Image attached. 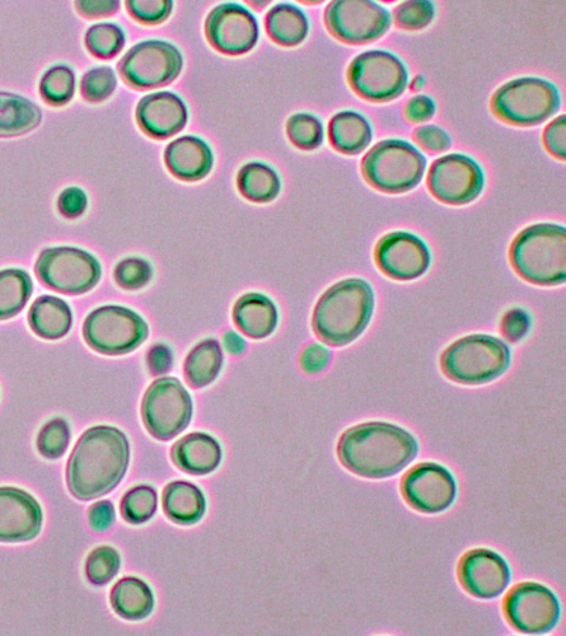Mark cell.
I'll return each mask as SVG.
<instances>
[{
	"label": "cell",
	"mask_w": 566,
	"mask_h": 636,
	"mask_svg": "<svg viewBox=\"0 0 566 636\" xmlns=\"http://www.w3.org/2000/svg\"><path fill=\"white\" fill-rule=\"evenodd\" d=\"M266 30L276 43L292 47L306 39L309 23L305 13L292 4L282 3L266 16Z\"/></svg>",
	"instance_id": "obj_30"
},
{
	"label": "cell",
	"mask_w": 566,
	"mask_h": 636,
	"mask_svg": "<svg viewBox=\"0 0 566 636\" xmlns=\"http://www.w3.org/2000/svg\"><path fill=\"white\" fill-rule=\"evenodd\" d=\"M172 458L180 470L203 475L217 469L222 461V448L207 434L193 433L175 444Z\"/></svg>",
	"instance_id": "obj_23"
},
{
	"label": "cell",
	"mask_w": 566,
	"mask_h": 636,
	"mask_svg": "<svg viewBox=\"0 0 566 636\" xmlns=\"http://www.w3.org/2000/svg\"><path fill=\"white\" fill-rule=\"evenodd\" d=\"M224 344H226V348L230 351L231 354H241V351L246 347L244 341L234 333L226 334Z\"/></svg>",
	"instance_id": "obj_53"
},
{
	"label": "cell",
	"mask_w": 566,
	"mask_h": 636,
	"mask_svg": "<svg viewBox=\"0 0 566 636\" xmlns=\"http://www.w3.org/2000/svg\"><path fill=\"white\" fill-rule=\"evenodd\" d=\"M427 161L413 144L402 140L378 143L363 161V175L383 193H404L423 180Z\"/></svg>",
	"instance_id": "obj_6"
},
{
	"label": "cell",
	"mask_w": 566,
	"mask_h": 636,
	"mask_svg": "<svg viewBox=\"0 0 566 636\" xmlns=\"http://www.w3.org/2000/svg\"><path fill=\"white\" fill-rule=\"evenodd\" d=\"M288 135L294 147L312 151L322 143L323 126L315 116L298 114L288 120Z\"/></svg>",
	"instance_id": "obj_38"
},
{
	"label": "cell",
	"mask_w": 566,
	"mask_h": 636,
	"mask_svg": "<svg viewBox=\"0 0 566 636\" xmlns=\"http://www.w3.org/2000/svg\"><path fill=\"white\" fill-rule=\"evenodd\" d=\"M121 568L118 551L112 547L101 546L92 550L86 563L87 578L92 584H105L116 576Z\"/></svg>",
	"instance_id": "obj_37"
},
{
	"label": "cell",
	"mask_w": 566,
	"mask_h": 636,
	"mask_svg": "<svg viewBox=\"0 0 566 636\" xmlns=\"http://www.w3.org/2000/svg\"><path fill=\"white\" fill-rule=\"evenodd\" d=\"M70 443L68 424L63 419H54L47 423L37 437V447L47 458H59L67 451Z\"/></svg>",
	"instance_id": "obj_39"
},
{
	"label": "cell",
	"mask_w": 566,
	"mask_h": 636,
	"mask_svg": "<svg viewBox=\"0 0 566 636\" xmlns=\"http://www.w3.org/2000/svg\"><path fill=\"white\" fill-rule=\"evenodd\" d=\"M165 161L168 170L177 179L196 181L203 179L212 170L213 154L203 140L184 137L168 144Z\"/></svg>",
	"instance_id": "obj_22"
},
{
	"label": "cell",
	"mask_w": 566,
	"mask_h": 636,
	"mask_svg": "<svg viewBox=\"0 0 566 636\" xmlns=\"http://www.w3.org/2000/svg\"><path fill=\"white\" fill-rule=\"evenodd\" d=\"M485 186L483 171L470 157L449 154L430 167L428 187L442 203L463 205L479 198Z\"/></svg>",
	"instance_id": "obj_15"
},
{
	"label": "cell",
	"mask_w": 566,
	"mask_h": 636,
	"mask_svg": "<svg viewBox=\"0 0 566 636\" xmlns=\"http://www.w3.org/2000/svg\"><path fill=\"white\" fill-rule=\"evenodd\" d=\"M41 112L26 98L0 92V137H17L40 124Z\"/></svg>",
	"instance_id": "obj_29"
},
{
	"label": "cell",
	"mask_w": 566,
	"mask_h": 636,
	"mask_svg": "<svg viewBox=\"0 0 566 636\" xmlns=\"http://www.w3.org/2000/svg\"><path fill=\"white\" fill-rule=\"evenodd\" d=\"M329 351L320 347V345L312 344L303 351L301 357V367L307 373H317L326 368L329 364Z\"/></svg>",
	"instance_id": "obj_48"
},
{
	"label": "cell",
	"mask_w": 566,
	"mask_h": 636,
	"mask_svg": "<svg viewBox=\"0 0 566 636\" xmlns=\"http://www.w3.org/2000/svg\"><path fill=\"white\" fill-rule=\"evenodd\" d=\"M148 336V327L137 313L120 306L97 308L84 322V339L91 348L121 355L138 348Z\"/></svg>",
	"instance_id": "obj_8"
},
{
	"label": "cell",
	"mask_w": 566,
	"mask_h": 636,
	"mask_svg": "<svg viewBox=\"0 0 566 636\" xmlns=\"http://www.w3.org/2000/svg\"><path fill=\"white\" fill-rule=\"evenodd\" d=\"M156 491L148 485L135 486L125 495L123 504H121L123 517L135 525L149 521L156 512Z\"/></svg>",
	"instance_id": "obj_35"
},
{
	"label": "cell",
	"mask_w": 566,
	"mask_h": 636,
	"mask_svg": "<svg viewBox=\"0 0 566 636\" xmlns=\"http://www.w3.org/2000/svg\"><path fill=\"white\" fill-rule=\"evenodd\" d=\"M238 189L248 200L268 203L279 194L280 181L273 168L262 163H250L238 175Z\"/></svg>",
	"instance_id": "obj_32"
},
{
	"label": "cell",
	"mask_w": 566,
	"mask_h": 636,
	"mask_svg": "<svg viewBox=\"0 0 566 636\" xmlns=\"http://www.w3.org/2000/svg\"><path fill=\"white\" fill-rule=\"evenodd\" d=\"M76 91V76L68 67L58 65L45 74L40 92L51 105H64L72 100Z\"/></svg>",
	"instance_id": "obj_34"
},
{
	"label": "cell",
	"mask_w": 566,
	"mask_h": 636,
	"mask_svg": "<svg viewBox=\"0 0 566 636\" xmlns=\"http://www.w3.org/2000/svg\"><path fill=\"white\" fill-rule=\"evenodd\" d=\"M544 142L551 154H554V156L561 158V161H565L566 119L564 115H561L559 118L552 120L551 124L546 126Z\"/></svg>",
	"instance_id": "obj_45"
},
{
	"label": "cell",
	"mask_w": 566,
	"mask_h": 636,
	"mask_svg": "<svg viewBox=\"0 0 566 636\" xmlns=\"http://www.w3.org/2000/svg\"><path fill=\"white\" fill-rule=\"evenodd\" d=\"M205 31L210 43L226 54H244L259 41V23L236 3L215 8L210 13Z\"/></svg>",
	"instance_id": "obj_17"
},
{
	"label": "cell",
	"mask_w": 566,
	"mask_h": 636,
	"mask_svg": "<svg viewBox=\"0 0 566 636\" xmlns=\"http://www.w3.org/2000/svg\"><path fill=\"white\" fill-rule=\"evenodd\" d=\"M530 329V317L520 308H513L503 317L502 333L512 343H517Z\"/></svg>",
	"instance_id": "obj_46"
},
{
	"label": "cell",
	"mask_w": 566,
	"mask_h": 636,
	"mask_svg": "<svg viewBox=\"0 0 566 636\" xmlns=\"http://www.w3.org/2000/svg\"><path fill=\"white\" fill-rule=\"evenodd\" d=\"M115 521L114 505L108 503V500H101L91 507L88 512V522L93 531L101 532L106 531L108 527L112 526Z\"/></svg>",
	"instance_id": "obj_49"
},
{
	"label": "cell",
	"mask_w": 566,
	"mask_h": 636,
	"mask_svg": "<svg viewBox=\"0 0 566 636\" xmlns=\"http://www.w3.org/2000/svg\"><path fill=\"white\" fill-rule=\"evenodd\" d=\"M326 23L337 39L363 44L380 39L391 18L386 9L368 0H340L326 9Z\"/></svg>",
	"instance_id": "obj_13"
},
{
	"label": "cell",
	"mask_w": 566,
	"mask_h": 636,
	"mask_svg": "<svg viewBox=\"0 0 566 636\" xmlns=\"http://www.w3.org/2000/svg\"><path fill=\"white\" fill-rule=\"evenodd\" d=\"M148 365L154 376H163L172 368V354L165 345H156L148 355Z\"/></svg>",
	"instance_id": "obj_51"
},
{
	"label": "cell",
	"mask_w": 566,
	"mask_h": 636,
	"mask_svg": "<svg viewBox=\"0 0 566 636\" xmlns=\"http://www.w3.org/2000/svg\"><path fill=\"white\" fill-rule=\"evenodd\" d=\"M72 310L62 298L43 296L37 298L29 313L32 330L41 339L59 340L72 327Z\"/></svg>",
	"instance_id": "obj_25"
},
{
	"label": "cell",
	"mask_w": 566,
	"mask_h": 636,
	"mask_svg": "<svg viewBox=\"0 0 566 636\" xmlns=\"http://www.w3.org/2000/svg\"><path fill=\"white\" fill-rule=\"evenodd\" d=\"M180 51L165 41H143L125 55L120 68L124 78L134 87L153 88L165 86L179 76Z\"/></svg>",
	"instance_id": "obj_14"
},
{
	"label": "cell",
	"mask_w": 566,
	"mask_h": 636,
	"mask_svg": "<svg viewBox=\"0 0 566 636\" xmlns=\"http://www.w3.org/2000/svg\"><path fill=\"white\" fill-rule=\"evenodd\" d=\"M125 43V36L118 26L100 23L87 31L86 44L93 55L112 59L118 54Z\"/></svg>",
	"instance_id": "obj_36"
},
{
	"label": "cell",
	"mask_w": 566,
	"mask_h": 636,
	"mask_svg": "<svg viewBox=\"0 0 566 636\" xmlns=\"http://www.w3.org/2000/svg\"><path fill=\"white\" fill-rule=\"evenodd\" d=\"M115 86L116 78L111 68H93L83 78V97L90 102H101L114 92Z\"/></svg>",
	"instance_id": "obj_40"
},
{
	"label": "cell",
	"mask_w": 566,
	"mask_h": 636,
	"mask_svg": "<svg viewBox=\"0 0 566 636\" xmlns=\"http://www.w3.org/2000/svg\"><path fill=\"white\" fill-rule=\"evenodd\" d=\"M510 569L502 556L488 549L467 551L460 563L462 587L477 598L499 597L510 583Z\"/></svg>",
	"instance_id": "obj_19"
},
{
	"label": "cell",
	"mask_w": 566,
	"mask_h": 636,
	"mask_svg": "<svg viewBox=\"0 0 566 636\" xmlns=\"http://www.w3.org/2000/svg\"><path fill=\"white\" fill-rule=\"evenodd\" d=\"M378 268L392 279L411 280L427 272L430 255L419 238L406 232H392L378 242Z\"/></svg>",
	"instance_id": "obj_18"
},
{
	"label": "cell",
	"mask_w": 566,
	"mask_h": 636,
	"mask_svg": "<svg viewBox=\"0 0 566 636\" xmlns=\"http://www.w3.org/2000/svg\"><path fill=\"white\" fill-rule=\"evenodd\" d=\"M401 491L416 511L439 513L451 507L457 488L451 472L433 462H424L406 472Z\"/></svg>",
	"instance_id": "obj_16"
},
{
	"label": "cell",
	"mask_w": 566,
	"mask_h": 636,
	"mask_svg": "<svg viewBox=\"0 0 566 636\" xmlns=\"http://www.w3.org/2000/svg\"><path fill=\"white\" fill-rule=\"evenodd\" d=\"M505 619L518 633H549L559 620V602L554 593L541 584L523 583L505 597Z\"/></svg>",
	"instance_id": "obj_12"
},
{
	"label": "cell",
	"mask_w": 566,
	"mask_h": 636,
	"mask_svg": "<svg viewBox=\"0 0 566 636\" xmlns=\"http://www.w3.org/2000/svg\"><path fill=\"white\" fill-rule=\"evenodd\" d=\"M374 293L362 279H348L327 290L313 311V330L334 347L352 343L372 318Z\"/></svg>",
	"instance_id": "obj_3"
},
{
	"label": "cell",
	"mask_w": 566,
	"mask_h": 636,
	"mask_svg": "<svg viewBox=\"0 0 566 636\" xmlns=\"http://www.w3.org/2000/svg\"><path fill=\"white\" fill-rule=\"evenodd\" d=\"M559 93L551 82L540 78H520L505 84L494 93L491 107L508 124H541L559 110Z\"/></svg>",
	"instance_id": "obj_7"
},
{
	"label": "cell",
	"mask_w": 566,
	"mask_h": 636,
	"mask_svg": "<svg viewBox=\"0 0 566 636\" xmlns=\"http://www.w3.org/2000/svg\"><path fill=\"white\" fill-rule=\"evenodd\" d=\"M129 465V443L123 432L110 425L88 430L70 457L67 484L77 499L102 497L124 479Z\"/></svg>",
	"instance_id": "obj_1"
},
{
	"label": "cell",
	"mask_w": 566,
	"mask_h": 636,
	"mask_svg": "<svg viewBox=\"0 0 566 636\" xmlns=\"http://www.w3.org/2000/svg\"><path fill=\"white\" fill-rule=\"evenodd\" d=\"M29 275L18 269L0 272V320H8L23 310L32 294Z\"/></svg>",
	"instance_id": "obj_33"
},
{
	"label": "cell",
	"mask_w": 566,
	"mask_h": 636,
	"mask_svg": "<svg viewBox=\"0 0 566 636\" xmlns=\"http://www.w3.org/2000/svg\"><path fill=\"white\" fill-rule=\"evenodd\" d=\"M405 114L406 118L414 122V124H420V122L432 118L435 114V104L430 98L418 96L408 102Z\"/></svg>",
	"instance_id": "obj_50"
},
{
	"label": "cell",
	"mask_w": 566,
	"mask_h": 636,
	"mask_svg": "<svg viewBox=\"0 0 566 636\" xmlns=\"http://www.w3.org/2000/svg\"><path fill=\"white\" fill-rule=\"evenodd\" d=\"M126 8L130 15L137 17L138 21L154 25V23H161L165 21L168 13L172 11V2H165V0H159V2H128Z\"/></svg>",
	"instance_id": "obj_43"
},
{
	"label": "cell",
	"mask_w": 566,
	"mask_h": 636,
	"mask_svg": "<svg viewBox=\"0 0 566 636\" xmlns=\"http://www.w3.org/2000/svg\"><path fill=\"white\" fill-rule=\"evenodd\" d=\"M232 316L238 330L255 340L273 334L278 325L275 304L256 293L242 296L234 307Z\"/></svg>",
	"instance_id": "obj_24"
},
{
	"label": "cell",
	"mask_w": 566,
	"mask_h": 636,
	"mask_svg": "<svg viewBox=\"0 0 566 636\" xmlns=\"http://www.w3.org/2000/svg\"><path fill=\"white\" fill-rule=\"evenodd\" d=\"M330 142L339 152L357 154L372 142V128L366 118L355 112H340L330 122Z\"/></svg>",
	"instance_id": "obj_27"
},
{
	"label": "cell",
	"mask_w": 566,
	"mask_h": 636,
	"mask_svg": "<svg viewBox=\"0 0 566 636\" xmlns=\"http://www.w3.org/2000/svg\"><path fill=\"white\" fill-rule=\"evenodd\" d=\"M87 204V195L76 187L64 190L59 199V209L65 218H78L79 215L86 212Z\"/></svg>",
	"instance_id": "obj_47"
},
{
	"label": "cell",
	"mask_w": 566,
	"mask_h": 636,
	"mask_svg": "<svg viewBox=\"0 0 566 636\" xmlns=\"http://www.w3.org/2000/svg\"><path fill=\"white\" fill-rule=\"evenodd\" d=\"M152 278V268L147 260L130 258L121 262L115 269V280L125 289L143 288Z\"/></svg>",
	"instance_id": "obj_42"
},
{
	"label": "cell",
	"mask_w": 566,
	"mask_h": 636,
	"mask_svg": "<svg viewBox=\"0 0 566 636\" xmlns=\"http://www.w3.org/2000/svg\"><path fill=\"white\" fill-rule=\"evenodd\" d=\"M223 367V351L217 341L205 340L189 354L185 364L187 382L193 387L210 385Z\"/></svg>",
	"instance_id": "obj_31"
},
{
	"label": "cell",
	"mask_w": 566,
	"mask_h": 636,
	"mask_svg": "<svg viewBox=\"0 0 566 636\" xmlns=\"http://www.w3.org/2000/svg\"><path fill=\"white\" fill-rule=\"evenodd\" d=\"M76 7L84 16H108L114 15L118 2H78Z\"/></svg>",
	"instance_id": "obj_52"
},
{
	"label": "cell",
	"mask_w": 566,
	"mask_h": 636,
	"mask_svg": "<svg viewBox=\"0 0 566 636\" xmlns=\"http://www.w3.org/2000/svg\"><path fill=\"white\" fill-rule=\"evenodd\" d=\"M111 602L114 610L126 620H142L153 610L151 588L137 577L120 580L112 588Z\"/></svg>",
	"instance_id": "obj_28"
},
{
	"label": "cell",
	"mask_w": 566,
	"mask_h": 636,
	"mask_svg": "<svg viewBox=\"0 0 566 636\" xmlns=\"http://www.w3.org/2000/svg\"><path fill=\"white\" fill-rule=\"evenodd\" d=\"M414 138L429 153H442L451 148V139L438 126H423L415 130Z\"/></svg>",
	"instance_id": "obj_44"
},
{
	"label": "cell",
	"mask_w": 566,
	"mask_h": 636,
	"mask_svg": "<svg viewBox=\"0 0 566 636\" xmlns=\"http://www.w3.org/2000/svg\"><path fill=\"white\" fill-rule=\"evenodd\" d=\"M193 405L189 392L175 378L154 381L142 402V418L152 436L171 440L190 423Z\"/></svg>",
	"instance_id": "obj_9"
},
{
	"label": "cell",
	"mask_w": 566,
	"mask_h": 636,
	"mask_svg": "<svg viewBox=\"0 0 566 636\" xmlns=\"http://www.w3.org/2000/svg\"><path fill=\"white\" fill-rule=\"evenodd\" d=\"M137 119L149 137L165 139L185 128L187 110L175 93L156 92L139 102Z\"/></svg>",
	"instance_id": "obj_21"
},
{
	"label": "cell",
	"mask_w": 566,
	"mask_h": 636,
	"mask_svg": "<svg viewBox=\"0 0 566 636\" xmlns=\"http://www.w3.org/2000/svg\"><path fill=\"white\" fill-rule=\"evenodd\" d=\"M341 465L364 479L399 474L418 455L413 434L399 425L373 422L345 430L337 446Z\"/></svg>",
	"instance_id": "obj_2"
},
{
	"label": "cell",
	"mask_w": 566,
	"mask_h": 636,
	"mask_svg": "<svg viewBox=\"0 0 566 636\" xmlns=\"http://www.w3.org/2000/svg\"><path fill=\"white\" fill-rule=\"evenodd\" d=\"M355 92L369 101H391L404 92L408 84L405 65L386 51H367L353 60L349 68Z\"/></svg>",
	"instance_id": "obj_11"
},
{
	"label": "cell",
	"mask_w": 566,
	"mask_h": 636,
	"mask_svg": "<svg viewBox=\"0 0 566 636\" xmlns=\"http://www.w3.org/2000/svg\"><path fill=\"white\" fill-rule=\"evenodd\" d=\"M435 16L430 2H405L395 9L397 25L406 30H419L427 27Z\"/></svg>",
	"instance_id": "obj_41"
},
{
	"label": "cell",
	"mask_w": 566,
	"mask_h": 636,
	"mask_svg": "<svg viewBox=\"0 0 566 636\" xmlns=\"http://www.w3.org/2000/svg\"><path fill=\"white\" fill-rule=\"evenodd\" d=\"M36 272L47 288L64 294H81L101 278L97 259L76 247H53L41 252Z\"/></svg>",
	"instance_id": "obj_10"
},
{
	"label": "cell",
	"mask_w": 566,
	"mask_h": 636,
	"mask_svg": "<svg viewBox=\"0 0 566 636\" xmlns=\"http://www.w3.org/2000/svg\"><path fill=\"white\" fill-rule=\"evenodd\" d=\"M513 268L527 282L554 287L566 279V231L552 224L528 227L510 251Z\"/></svg>",
	"instance_id": "obj_4"
},
{
	"label": "cell",
	"mask_w": 566,
	"mask_h": 636,
	"mask_svg": "<svg viewBox=\"0 0 566 636\" xmlns=\"http://www.w3.org/2000/svg\"><path fill=\"white\" fill-rule=\"evenodd\" d=\"M40 505L30 494L12 486L0 488V542H26L39 535Z\"/></svg>",
	"instance_id": "obj_20"
},
{
	"label": "cell",
	"mask_w": 566,
	"mask_h": 636,
	"mask_svg": "<svg viewBox=\"0 0 566 636\" xmlns=\"http://www.w3.org/2000/svg\"><path fill=\"white\" fill-rule=\"evenodd\" d=\"M507 345L494 336L477 334L457 340L444 351V376L463 385H480L503 376L510 365Z\"/></svg>",
	"instance_id": "obj_5"
},
{
	"label": "cell",
	"mask_w": 566,
	"mask_h": 636,
	"mask_svg": "<svg viewBox=\"0 0 566 636\" xmlns=\"http://www.w3.org/2000/svg\"><path fill=\"white\" fill-rule=\"evenodd\" d=\"M163 508L173 522L191 525L204 516L205 500L198 486L177 481L166 486Z\"/></svg>",
	"instance_id": "obj_26"
}]
</instances>
